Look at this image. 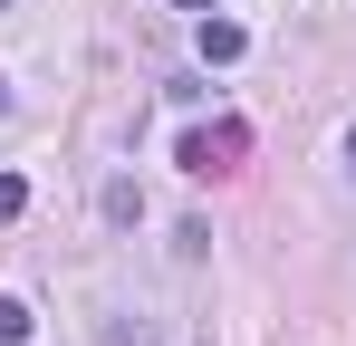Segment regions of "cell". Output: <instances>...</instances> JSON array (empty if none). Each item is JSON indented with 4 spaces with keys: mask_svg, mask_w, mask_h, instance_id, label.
<instances>
[{
    "mask_svg": "<svg viewBox=\"0 0 356 346\" xmlns=\"http://www.w3.org/2000/svg\"><path fill=\"white\" fill-rule=\"evenodd\" d=\"M19 212H29V183H19V173H0V222H19Z\"/></svg>",
    "mask_w": 356,
    "mask_h": 346,
    "instance_id": "5",
    "label": "cell"
},
{
    "mask_svg": "<svg viewBox=\"0 0 356 346\" xmlns=\"http://www.w3.org/2000/svg\"><path fill=\"white\" fill-rule=\"evenodd\" d=\"M241 49H250V39H241V19H212V10H202V67H232Z\"/></svg>",
    "mask_w": 356,
    "mask_h": 346,
    "instance_id": "2",
    "label": "cell"
},
{
    "mask_svg": "<svg viewBox=\"0 0 356 346\" xmlns=\"http://www.w3.org/2000/svg\"><path fill=\"white\" fill-rule=\"evenodd\" d=\"M0 115H10V87H0Z\"/></svg>",
    "mask_w": 356,
    "mask_h": 346,
    "instance_id": "8",
    "label": "cell"
},
{
    "mask_svg": "<svg viewBox=\"0 0 356 346\" xmlns=\"http://www.w3.org/2000/svg\"><path fill=\"white\" fill-rule=\"evenodd\" d=\"M241 154H250V125H241V115H222V125H193V135L174 145V164L193 173V183H202V173H232Z\"/></svg>",
    "mask_w": 356,
    "mask_h": 346,
    "instance_id": "1",
    "label": "cell"
},
{
    "mask_svg": "<svg viewBox=\"0 0 356 346\" xmlns=\"http://www.w3.org/2000/svg\"><path fill=\"white\" fill-rule=\"evenodd\" d=\"M174 10H222V0H174Z\"/></svg>",
    "mask_w": 356,
    "mask_h": 346,
    "instance_id": "6",
    "label": "cell"
},
{
    "mask_svg": "<svg viewBox=\"0 0 356 346\" xmlns=\"http://www.w3.org/2000/svg\"><path fill=\"white\" fill-rule=\"evenodd\" d=\"M29 337V298H0V346H19Z\"/></svg>",
    "mask_w": 356,
    "mask_h": 346,
    "instance_id": "4",
    "label": "cell"
},
{
    "mask_svg": "<svg viewBox=\"0 0 356 346\" xmlns=\"http://www.w3.org/2000/svg\"><path fill=\"white\" fill-rule=\"evenodd\" d=\"M97 346H164L154 318H97Z\"/></svg>",
    "mask_w": 356,
    "mask_h": 346,
    "instance_id": "3",
    "label": "cell"
},
{
    "mask_svg": "<svg viewBox=\"0 0 356 346\" xmlns=\"http://www.w3.org/2000/svg\"><path fill=\"white\" fill-rule=\"evenodd\" d=\"M347 164H356V125H347Z\"/></svg>",
    "mask_w": 356,
    "mask_h": 346,
    "instance_id": "7",
    "label": "cell"
}]
</instances>
